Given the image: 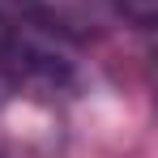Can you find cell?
<instances>
[{
  "mask_svg": "<svg viewBox=\"0 0 158 158\" xmlns=\"http://www.w3.org/2000/svg\"><path fill=\"white\" fill-rule=\"evenodd\" d=\"M4 98H9V94H4V90H0V103H4Z\"/></svg>",
  "mask_w": 158,
  "mask_h": 158,
  "instance_id": "3957f363",
  "label": "cell"
},
{
  "mask_svg": "<svg viewBox=\"0 0 158 158\" xmlns=\"http://www.w3.org/2000/svg\"><path fill=\"white\" fill-rule=\"evenodd\" d=\"M81 85V64L52 22L0 4V90L56 103L73 98Z\"/></svg>",
  "mask_w": 158,
  "mask_h": 158,
  "instance_id": "6da1fadb",
  "label": "cell"
},
{
  "mask_svg": "<svg viewBox=\"0 0 158 158\" xmlns=\"http://www.w3.org/2000/svg\"><path fill=\"white\" fill-rule=\"evenodd\" d=\"M103 4H111L120 17H128L132 26H141V30L154 22V9H158V0H103Z\"/></svg>",
  "mask_w": 158,
  "mask_h": 158,
  "instance_id": "7a4b0ae2",
  "label": "cell"
}]
</instances>
